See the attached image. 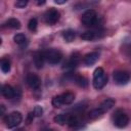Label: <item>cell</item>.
Here are the masks:
<instances>
[{
  "label": "cell",
  "mask_w": 131,
  "mask_h": 131,
  "mask_svg": "<svg viewBox=\"0 0 131 131\" xmlns=\"http://www.w3.org/2000/svg\"><path fill=\"white\" fill-rule=\"evenodd\" d=\"M62 37H63V39L67 42H72L75 39V37H76V33H75L74 30L68 29V30H66V31L62 32Z\"/></svg>",
  "instance_id": "e0dca14e"
},
{
  "label": "cell",
  "mask_w": 131,
  "mask_h": 131,
  "mask_svg": "<svg viewBox=\"0 0 131 131\" xmlns=\"http://www.w3.org/2000/svg\"><path fill=\"white\" fill-rule=\"evenodd\" d=\"M98 58H99V54H98V52L93 51V52L87 53V54L84 56V63H85L86 66L90 67V66L94 64V63L98 60Z\"/></svg>",
  "instance_id": "7c38bea8"
},
{
  "label": "cell",
  "mask_w": 131,
  "mask_h": 131,
  "mask_svg": "<svg viewBox=\"0 0 131 131\" xmlns=\"http://www.w3.org/2000/svg\"><path fill=\"white\" fill-rule=\"evenodd\" d=\"M21 120H23V117L19 112H12L11 114L5 117L4 122L7 128H14L21 123Z\"/></svg>",
  "instance_id": "8992f818"
},
{
  "label": "cell",
  "mask_w": 131,
  "mask_h": 131,
  "mask_svg": "<svg viewBox=\"0 0 131 131\" xmlns=\"http://www.w3.org/2000/svg\"><path fill=\"white\" fill-rule=\"evenodd\" d=\"M102 115H103V113L100 111L99 107L93 108V110H91V111L88 113V117H89V119H91V120H95V119L99 118V117L102 116Z\"/></svg>",
  "instance_id": "44dd1931"
},
{
  "label": "cell",
  "mask_w": 131,
  "mask_h": 131,
  "mask_svg": "<svg viewBox=\"0 0 131 131\" xmlns=\"http://www.w3.org/2000/svg\"><path fill=\"white\" fill-rule=\"evenodd\" d=\"M59 11L55 8H49L48 10L45 11L44 13V20L48 25H54L58 21L59 19Z\"/></svg>",
  "instance_id": "52a82bcc"
},
{
  "label": "cell",
  "mask_w": 131,
  "mask_h": 131,
  "mask_svg": "<svg viewBox=\"0 0 131 131\" xmlns=\"http://www.w3.org/2000/svg\"><path fill=\"white\" fill-rule=\"evenodd\" d=\"M80 60H81V55H80V53L74 52V53L71 55L69 61H68L67 63H64V67H63V68H64V69H74L75 67L78 66V63L80 62Z\"/></svg>",
  "instance_id": "8fae6325"
},
{
  "label": "cell",
  "mask_w": 131,
  "mask_h": 131,
  "mask_svg": "<svg viewBox=\"0 0 131 131\" xmlns=\"http://www.w3.org/2000/svg\"><path fill=\"white\" fill-rule=\"evenodd\" d=\"M33 113H34L35 117H41V116L43 115V108H42L40 105H37V106H35Z\"/></svg>",
  "instance_id": "d4e9b609"
},
{
  "label": "cell",
  "mask_w": 131,
  "mask_h": 131,
  "mask_svg": "<svg viewBox=\"0 0 131 131\" xmlns=\"http://www.w3.org/2000/svg\"><path fill=\"white\" fill-rule=\"evenodd\" d=\"M28 2H29V0H16L15 6H16L17 8H24V7L27 6Z\"/></svg>",
  "instance_id": "484cf974"
},
{
  "label": "cell",
  "mask_w": 131,
  "mask_h": 131,
  "mask_svg": "<svg viewBox=\"0 0 131 131\" xmlns=\"http://www.w3.org/2000/svg\"><path fill=\"white\" fill-rule=\"evenodd\" d=\"M13 41L16 43V44H18V45H24L26 42H27V38H26V36L24 35V34H16V35H14L13 36Z\"/></svg>",
  "instance_id": "7402d4cb"
},
{
  "label": "cell",
  "mask_w": 131,
  "mask_h": 131,
  "mask_svg": "<svg viewBox=\"0 0 131 131\" xmlns=\"http://www.w3.org/2000/svg\"><path fill=\"white\" fill-rule=\"evenodd\" d=\"M74 81H75V83H76L78 86H80V87H82V88H85V87L88 86V80H87V78L84 77V76L76 75V76L74 77Z\"/></svg>",
  "instance_id": "9a60e30c"
},
{
  "label": "cell",
  "mask_w": 131,
  "mask_h": 131,
  "mask_svg": "<svg viewBox=\"0 0 131 131\" xmlns=\"http://www.w3.org/2000/svg\"><path fill=\"white\" fill-rule=\"evenodd\" d=\"M44 56H45V60L50 63V64H56L58 63L61 58H62V53L60 52V50L55 49V48H50L44 51Z\"/></svg>",
  "instance_id": "3957f363"
},
{
  "label": "cell",
  "mask_w": 131,
  "mask_h": 131,
  "mask_svg": "<svg viewBox=\"0 0 131 131\" xmlns=\"http://www.w3.org/2000/svg\"><path fill=\"white\" fill-rule=\"evenodd\" d=\"M26 81H27V84L29 85V87L33 90H38L41 86V79L36 74H32V73L28 74Z\"/></svg>",
  "instance_id": "9c48e42d"
},
{
  "label": "cell",
  "mask_w": 131,
  "mask_h": 131,
  "mask_svg": "<svg viewBox=\"0 0 131 131\" xmlns=\"http://www.w3.org/2000/svg\"><path fill=\"white\" fill-rule=\"evenodd\" d=\"M69 116H70V114H59V115H57V116L54 117L53 121L55 123L59 124V125H64V124L68 123Z\"/></svg>",
  "instance_id": "ac0fdd59"
},
{
  "label": "cell",
  "mask_w": 131,
  "mask_h": 131,
  "mask_svg": "<svg viewBox=\"0 0 131 131\" xmlns=\"http://www.w3.org/2000/svg\"><path fill=\"white\" fill-rule=\"evenodd\" d=\"M34 117H35L34 113H30V114L28 115V119H27V122H28V124H31V123L33 122V120H34Z\"/></svg>",
  "instance_id": "4316f807"
},
{
  "label": "cell",
  "mask_w": 131,
  "mask_h": 131,
  "mask_svg": "<svg viewBox=\"0 0 131 131\" xmlns=\"http://www.w3.org/2000/svg\"><path fill=\"white\" fill-rule=\"evenodd\" d=\"M68 0H54V2L56 3V4H63V3H66Z\"/></svg>",
  "instance_id": "f1b7e54d"
},
{
  "label": "cell",
  "mask_w": 131,
  "mask_h": 131,
  "mask_svg": "<svg viewBox=\"0 0 131 131\" xmlns=\"http://www.w3.org/2000/svg\"><path fill=\"white\" fill-rule=\"evenodd\" d=\"M37 26H38V23H37V19L36 18H31L29 20V24H28V28L30 31L32 32H35L37 30Z\"/></svg>",
  "instance_id": "cb8c5ba5"
},
{
  "label": "cell",
  "mask_w": 131,
  "mask_h": 131,
  "mask_svg": "<svg viewBox=\"0 0 131 131\" xmlns=\"http://www.w3.org/2000/svg\"><path fill=\"white\" fill-rule=\"evenodd\" d=\"M114 105H115V99H113V98H106L105 100H103V101L100 103V105H99L98 107H99L100 111L104 114V113L108 112Z\"/></svg>",
  "instance_id": "5bb4252c"
},
{
  "label": "cell",
  "mask_w": 131,
  "mask_h": 131,
  "mask_svg": "<svg viewBox=\"0 0 131 131\" xmlns=\"http://www.w3.org/2000/svg\"><path fill=\"white\" fill-rule=\"evenodd\" d=\"M97 37H98V35L94 31H87V32H84L81 35V38L83 40H86V41H92V40L96 39Z\"/></svg>",
  "instance_id": "d6986e66"
},
{
  "label": "cell",
  "mask_w": 131,
  "mask_h": 131,
  "mask_svg": "<svg viewBox=\"0 0 131 131\" xmlns=\"http://www.w3.org/2000/svg\"><path fill=\"white\" fill-rule=\"evenodd\" d=\"M114 81L117 85H126L130 81V75L126 71H116L113 75Z\"/></svg>",
  "instance_id": "ba28073f"
},
{
  "label": "cell",
  "mask_w": 131,
  "mask_h": 131,
  "mask_svg": "<svg viewBox=\"0 0 131 131\" xmlns=\"http://www.w3.org/2000/svg\"><path fill=\"white\" fill-rule=\"evenodd\" d=\"M6 27L10 28V29H19L20 28V21L16 18H9L6 20L5 23Z\"/></svg>",
  "instance_id": "ffe728a7"
},
{
  "label": "cell",
  "mask_w": 131,
  "mask_h": 131,
  "mask_svg": "<svg viewBox=\"0 0 131 131\" xmlns=\"http://www.w3.org/2000/svg\"><path fill=\"white\" fill-rule=\"evenodd\" d=\"M35 1H36L37 5H39V6L44 5V4H45V2H46V0H35Z\"/></svg>",
  "instance_id": "83f0119b"
},
{
  "label": "cell",
  "mask_w": 131,
  "mask_h": 131,
  "mask_svg": "<svg viewBox=\"0 0 131 131\" xmlns=\"http://www.w3.org/2000/svg\"><path fill=\"white\" fill-rule=\"evenodd\" d=\"M75 100V95L72 92H66L60 95L54 96L52 99V105L54 107H60L61 105H68L73 103Z\"/></svg>",
  "instance_id": "7a4b0ae2"
},
{
  "label": "cell",
  "mask_w": 131,
  "mask_h": 131,
  "mask_svg": "<svg viewBox=\"0 0 131 131\" xmlns=\"http://www.w3.org/2000/svg\"><path fill=\"white\" fill-rule=\"evenodd\" d=\"M113 122H114L115 126H117L118 128H124L129 123V117L123 111L118 110L115 112V114L113 116Z\"/></svg>",
  "instance_id": "5b68a950"
},
{
  "label": "cell",
  "mask_w": 131,
  "mask_h": 131,
  "mask_svg": "<svg viewBox=\"0 0 131 131\" xmlns=\"http://www.w3.org/2000/svg\"><path fill=\"white\" fill-rule=\"evenodd\" d=\"M81 21L86 27H93L97 23V13L93 9H88L82 14Z\"/></svg>",
  "instance_id": "277c9868"
},
{
  "label": "cell",
  "mask_w": 131,
  "mask_h": 131,
  "mask_svg": "<svg viewBox=\"0 0 131 131\" xmlns=\"http://www.w3.org/2000/svg\"><path fill=\"white\" fill-rule=\"evenodd\" d=\"M93 87L97 90L102 89L107 83V76L102 68H96L93 72Z\"/></svg>",
  "instance_id": "6da1fadb"
},
{
  "label": "cell",
  "mask_w": 131,
  "mask_h": 131,
  "mask_svg": "<svg viewBox=\"0 0 131 131\" xmlns=\"http://www.w3.org/2000/svg\"><path fill=\"white\" fill-rule=\"evenodd\" d=\"M1 71L5 74L10 71V62L8 59H2L1 60Z\"/></svg>",
  "instance_id": "603a6c76"
},
{
  "label": "cell",
  "mask_w": 131,
  "mask_h": 131,
  "mask_svg": "<svg viewBox=\"0 0 131 131\" xmlns=\"http://www.w3.org/2000/svg\"><path fill=\"white\" fill-rule=\"evenodd\" d=\"M16 89H14L13 87H11L10 85H8V84H5V85H3L2 86V88H1V93H2V95L5 97V98H7V99H12V98H14L15 96H16Z\"/></svg>",
  "instance_id": "30bf717a"
},
{
  "label": "cell",
  "mask_w": 131,
  "mask_h": 131,
  "mask_svg": "<svg viewBox=\"0 0 131 131\" xmlns=\"http://www.w3.org/2000/svg\"><path fill=\"white\" fill-rule=\"evenodd\" d=\"M0 107H1V115H3V114H4V112H5V107H4V105H3V104H1V106H0Z\"/></svg>",
  "instance_id": "f546056e"
},
{
  "label": "cell",
  "mask_w": 131,
  "mask_h": 131,
  "mask_svg": "<svg viewBox=\"0 0 131 131\" xmlns=\"http://www.w3.org/2000/svg\"><path fill=\"white\" fill-rule=\"evenodd\" d=\"M70 127H72V128H78V126L81 124L80 123V120H79V118L76 116V115H70L69 116V119H68V123H67Z\"/></svg>",
  "instance_id": "2e32d148"
},
{
  "label": "cell",
  "mask_w": 131,
  "mask_h": 131,
  "mask_svg": "<svg viewBox=\"0 0 131 131\" xmlns=\"http://www.w3.org/2000/svg\"><path fill=\"white\" fill-rule=\"evenodd\" d=\"M45 61V56H44V51L43 52H36L34 54V63L37 69H42L43 64Z\"/></svg>",
  "instance_id": "4fadbf2b"
}]
</instances>
